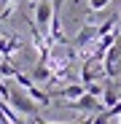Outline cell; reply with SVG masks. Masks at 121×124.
<instances>
[{"label": "cell", "instance_id": "6da1fadb", "mask_svg": "<svg viewBox=\"0 0 121 124\" xmlns=\"http://www.w3.org/2000/svg\"><path fill=\"white\" fill-rule=\"evenodd\" d=\"M8 105L19 113V116H38V111H40V105H38V102L22 89V86H14L11 84V92H8Z\"/></svg>", "mask_w": 121, "mask_h": 124}, {"label": "cell", "instance_id": "7a4b0ae2", "mask_svg": "<svg viewBox=\"0 0 121 124\" xmlns=\"http://www.w3.org/2000/svg\"><path fill=\"white\" fill-rule=\"evenodd\" d=\"M67 108H73V111H84V113H97V111H102L105 105H102V100L100 97H94V94H89V92H84L78 100H70L67 102Z\"/></svg>", "mask_w": 121, "mask_h": 124}, {"label": "cell", "instance_id": "3957f363", "mask_svg": "<svg viewBox=\"0 0 121 124\" xmlns=\"http://www.w3.org/2000/svg\"><path fill=\"white\" fill-rule=\"evenodd\" d=\"M51 16H54V6H51V0H38V3H35V27L40 30V35L49 32V22H51Z\"/></svg>", "mask_w": 121, "mask_h": 124}, {"label": "cell", "instance_id": "277c9868", "mask_svg": "<svg viewBox=\"0 0 121 124\" xmlns=\"http://www.w3.org/2000/svg\"><path fill=\"white\" fill-rule=\"evenodd\" d=\"M51 94V100L54 97H62V100H78L81 94H84V84H73V86H62V89H57V92H49Z\"/></svg>", "mask_w": 121, "mask_h": 124}, {"label": "cell", "instance_id": "5b68a950", "mask_svg": "<svg viewBox=\"0 0 121 124\" xmlns=\"http://www.w3.org/2000/svg\"><path fill=\"white\" fill-rule=\"evenodd\" d=\"M121 57V40H116V43H110L108 49H105V54H102V65H105V76H108V70H110V65Z\"/></svg>", "mask_w": 121, "mask_h": 124}, {"label": "cell", "instance_id": "8992f818", "mask_svg": "<svg viewBox=\"0 0 121 124\" xmlns=\"http://www.w3.org/2000/svg\"><path fill=\"white\" fill-rule=\"evenodd\" d=\"M22 46H24V43H22L16 35H11V38H0V54H3V57H11L14 51H19Z\"/></svg>", "mask_w": 121, "mask_h": 124}, {"label": "cell", "instance_id": "52a82bcc", "mask_svg": "<svg viewBox=\"0 0 121 124\" xmlns=\"http://www.w3.org/2000/svg\"><path fill=\"white\" fill-rule=\"evenodd\" d=\"M94 38H97L94 27H89V24H86V27H81V32L73 38V49H84V46L89 43V40H94Z\"/></svg>", "mask_w": 121, "mask_h": 124}, {"label": "cell", "instance_id": "ba28073f", "mask_svg": "<svg viewBox=\"0 0 121 124\" xmlns=\"http://www.w3.org/2000/svg\"><path fill=\"white\" fill-rule=\"evenodd\" d=\"M35 102H38V105H49V102H51V94L49 92H43V89H40V86H35V84H30L27 89H24Z\"/></svg>", "mask_w": 121, "mask_h": 124}, {"label": "cell", "instance_id": "9c48e42d", "mask_svg": "<svg viewBox=\"0 0 121 124\" xmlns=\"http://www.w3.org/2000/svg\"><path fill=\"white\" fill-rule=\"evenodd\" d=\"M32 81H38V84H43V81H51V65L46 68L43 59H38V65L32 70Z\"/></svg>", "mask_w": 121, "mask_h": 124}, {"label": "cell", "instance_id": "30bf717a", "mask_svg": "<svg viewBox=\"0 0 121 124\" xmlns=\"http://www.w3.org/2000/svg\"><path fill=\"white\" fill-rule=\"evenodd\" d=\"M16 73H19V68L11 62V57H6L3 62H0V78H14Z\"/></svg>", "mask_w": 121, "mask_h": 124}, {"label": "cell", "instance_id": "8fae6325", "mask_svg": "<svg viewBox=\"0 0 121 124\" xmlns=\"http://www.w3.org/2000/svg\"><path fill=\"white\" fill-rule=\"evenodd\" d=\"M116 22H118V19H105V22L100 24V27H94V32H97V38H100V35H105V32H110Z\"/></svg>", "mask_w": 121, "mask_h": 124}, {"label": "cell", "instance_id": "7c38bea8", "mask_svg": "<svg viewBox=\"0 0 121 124\" xmlns=\"http://www.w3.org/2000/svg\"><path fill=\"white\" fill-rule=\"evenodd\" d=\"M105 111H108V116H110V121H113L116 116H121V97H118V100L113 102V105H108Z\"/></svg>", "mask_w": 121, "mask_h": 124}, {"label": "cell", "instance_id": "4fadbf2b", "mask_svg": "<svg viewBox=\"0 0 121 124\" xmlns=\"http://www.w3.org/2000/svg\"><path fill=\"white\" fill-rule=\"evenodd\" d=\"M89 6H92V11H102L105 6H110V0H89Z\"/></svg>", "mask_w": 121, "mask_h": 124}, {"label": "cell", "instance_id": "5bb4252c", "mask_svg": "<svg viewBox=\"0 0 121 124\" xmlns=\"http://www.w3.org/2000/svg\"><path fill=\"white\" fill-rule=\"evenodd\" d=\"M51 6H54V14H59L62 6H65V0H51Z\"/></svg>", "mask_w": 121, "mask_h": 124}, {"label": "cell", "instance_id": "9a60e30c", "mask_svg": "<svg viewBox=\"0 0 121 124\" xmlns=\"http://www.w3.org/2000/svg\"><path fill=\"white\" fill-rule=\"evenodd\" d=\"M75 3H86V0H75Z\"/></svg>", "mask_w": 121, "mask_h": 124}, {"label": "cell", "instance_id": "2e32d148", "mask_svg": "<svg viewBox=\"0 0 121 124\" xmlns=\"http://www.w3.org/2000/svg\"><path fill=\"white\" fill-rule=\"evenodd\" d=\"M30 3H32V6H35V3H38V0H30Z\"/></svg>", "mask_w": 121, "mask_h": 124}]
</instances>
